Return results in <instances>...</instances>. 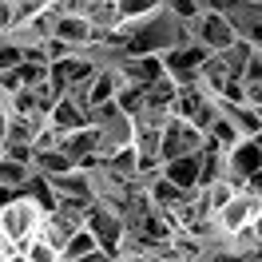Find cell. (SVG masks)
<instances>
[{"label":"cell","mask_w":262,"mask_h":262,"mask_svg":"<svg viewBox=\"0 0 262 262\" xmlns=\"http://www.w3.org/2000/svg\"><path fill=\"white\" fill-rule=\"evenodd\" d=\"M207 147V131H199L191 119L183 115H171L163 127V147H159V159L163 163H175V159H187V155H203Z\"/></svg>","instance_id":"cell-1"},{"label":"cell","mask_w":262,"mask_h":262,"mask_svg":"<svg viewBox=\"0 0 262 262\" xmlns=\"http://www.w3.org/2000/svg\"><path fill=\"white\" fill-rule=\"evenodd\" d=\"M191 36H195V44H203L207 52H227L243 40V36L234 32V24L227 20V12H199V16L191 20Z\"/></svg>","instance_id":"cell-2"},{"label":"cell","mask_w":262,"mask_h":262,"mask_svg":"<svg viewBox=\"0 0 262 262\" xmlns=\"http://www.w3.org/2000/svg\"><path fill=\"white\" fill-rule=\"evenodd\" d=\"M56 127L64 131V135H72V131H83V127H92V115H88V107H83L80 99H72V96H64V99H56V107H52V115H48Z\"/></svg>","instance_id":"cell-3"},{"label":"cell","mask_w":262,"mask_h":262,"mask_svg":"<svg viewBox=\"0 0 262 262\" xmlns=\"http://www.w3.org/2000/svg\"><path fill=\"white\" fill-rule=\"evenodd\" d=\"M167 76V68H163V56H131L127 64H123V80L127 83H155V80H163Z\"/></svg>","instance_id":"cell-4"},{"label":"cell","mask_w":262,"mask_h":262,"mask_svg":"<svg viewBox=\"0 0 262 262\" xmlns=\"http://www.w3.org/2000/svg\"><path fill=\"white\" fill-rule=\"evenodd\" d=\"M163 175L171 183H179L183 191H199V175H203V155H187L175 163H163Z\"/></svg>","instance_id":"cell-5"},{"label":"cell","mask_w":262,"mask_h":262,"mask_svg":"<svg viewBox=\"0 0 262 262\" xmlns=\"http://www.w3.org/2000/svg\"><path fill=\"white\" fill-rule=\"evenodd\" d=\"M36 171L44 175V179H56V175H68V171H76V159L68 155V151H36Z\"/></svg>","instance_id":"cell-6"},{"label":"cell","mask_w":262,"mask_h":262,"mask_svg":"<svg viewBox=\"0 0 262 262\" xmlns=\"http://www.w3.org/2000/svg\"><path fill=\"white\" fill-rule=\"evenodd\" d=\"M36 167L32 163H20V159H8V155H0V187H12V191H24L28 183H32Z\"/></svg>","instance_id":"cell-7"},{"label":"cell","mask_w":262,"mask_h":262,"mask_svg":"<svg viewBox=\"0 0 262 262\" xmlns=\"http://www.w3.org/2000/svg\"><path fill=\"white\" fill-rule=\"evenodd\" d=\"M207 139H211V143H219V147H223V151H227V155H230V151L238 147V143H243L246 135H243V131H238V123H234V119H230V115L223 112V115H219V119H214V127L207 131Z\"/></svg>","instance_id":"cell-8"},{"label":"cell","mask_w":262,"mask_h":262,"mask_svg":"<svg viewBox=\"0 0 262 262\" xmlns=\"http://www.w3.org/2000/svg\"><path fill=\"white\" fill-rule=\"evenodd\" d=\"M92 250H99V238L88 227H80L72 238H68V246H64V262H80V258H88Z\"/></svg>","instance_id":"cell-9"},{"label":"cell","mask_w":262,"mask_h":262,"mask_svg":"<svg viewBox=\"0 0 262 262\" xmlns=\"http://www.w3.org/2000/svg\"><path fill=\"white\" fill-rule=\"evenodd\" d=\"M163 4H167V8H171L179 20H187V24H191V20L203 12V8H199V0H163Z\"/></svg>","instance_id":"cell-10"},{"label":"cell","mask_w":262,"mask_h":262,"mask_svg":"<svg viewBox=\"0 0 262 262\" xmlns=\"http://www.w3.org/2000/svg\"><path fill=\"white\" fill-rule=\"evenodd\" d=\"M246 83H262V52L254 48L250 64H246Z\"/></svg>","instance_id":"cell-11"},{"label":"cell","mask_w":262,"mask_h":262,"mask_svg":"<svg viewBox=\"0 0 262 262\" xmlns=\"http://www.w3.org/2000/svg\"><path fill=\"white\" fill-rule=\"evenodd\" d=\"M246 103H250V107H262V83H246Z\"/></svg>","instance_id":"cell-12"},{"label":"cell","mask_w":262,"mask_h":262,"mask_svg":"<svg viewBox=\"0 0 262 262\" xmlns=\"http://www.w3.org/2000/svg\"><path fill=\"white\" fill-rule=\"evenodd\" d=\"M258 147H262V135H258Z\"/></svg>","instance_id":"cell-13"}]
</instances>
